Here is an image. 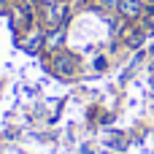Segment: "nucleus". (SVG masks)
Listing matches in <instances>:
<instances>
[{"mask_svg":"<svg viewBox=\"0 0 154 154\" xmlns=\"http://www.w3.org/2000/svg\"><path fill=\"white\" fill-rule=\"evenodd\" d=\"M11 24L14 27H22V30H30L32 27V8L30 3H11Z\"/></svg>","mask_w":154,"mask_h":154,"instance_id":"7ed1b4c3","label":"nucleus"},{"mask_svg":"<svg viewBox=\"0 0 154 154\" xmlns=\"http://www.w3.org/2000/svg\"><path fill=\"white\" fill-rule=\"evenodd\" d=\"M143 38H146V30H141V27H135V24H130V27L125 30V43H127L130 49H138V46L143 43Z\"/></svg>","mask_w":154,"mask_h":154,"instance_id":"39448f33","label":"nucleus"},{"mask_svg":"<svg viewBox=\"0 0 154 154\" xmlns=\"http://www.w3.org/2000/svg\"><path fill=\"white\" fill-rule=\"evenodd\" d=\"M3 3H8V0H0V5H3Z\"/></svg>","mask_w":154,"mask_h":154,"instance_id":"6e6552de","label":"nucleus"},{"mask_svg":"<svg viewBox=\"0 0 154 154\" xmlns=\"http://www.w3.org/2000/svg\"><path fill=\"white\" fill-rule=\"evenodd\" d=\"M54 68L60 70V76H73V68H76V57L68 54V51H60L54 57Z\"/></svg>","mask_w":154,"mask_h":154,"instance_id":"20e7f679","label":"nucleus"},{"mask_svg":"<svg viewBox=\"0 0 154 154\" xmlns=\"http://www.w3.org/2000/svg\"><path fill=\"white\" fill-rule=\"evenodd\" d=\"M143 22H146V32H152V35H154V8H149V14H146Z\"/></svg>","mask_w":154,"mask_h":154,"instance_id":"423d86ee","label":"nucleus"},{"mask_svg":"<svg viewBox=\"0 0 154 154\" xmlns=\"http://www.w3.org/2000/svg\"><path fill=\"white\" fill-rule=\"evenodd\" d=\"M68 11H70V5H68V0H54V3H49V5H43V19H46V30H57V27H65V22H68Z\"/></svg>","mask_w":154,"mask_h":154,"instance_id":"f257e3e1","label":"nucleus"},{"mask_svg":"<svg viewBox=\"0 0 154 154\" xmlns=\"http://www.w3.org/2000/svg\"><path fill=\"white\" fill-rule=\"evenodd\" d=\"M116 11L122 14L125 22H138L149 11V5H146V0H119L116 3Z\"/></svg>","mask_w":154,"mask_h":154,"instance_id":"f03ea898","label":"nucleus"},{"mask_svg":"<svg viewBox=\"0 0 154 154\" xmlns=\"http://www.w3.org/2000/svg\"><path fill=\"white\" fill-rule=\"evenodd\" d=\"M116 3H119V0H103V5H106V8H116Z\"/></svg>","mask_w":154,"mask_h":154,"instance_id":"0eeeda50","label":"nucleus"}]
</instances>
